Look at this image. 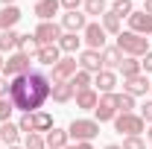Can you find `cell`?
I'll return each mask as SVG.
<instances>
[{
  "instance_id": "cell-1",
  "label": "cell",
  "mask_w": 152,
  "mask_h": 149,
  "mask_svg": "<svg viewBox=\"0 0 152 149\" xmlns=\"http://www.w3.org/2000/svg\"><path fill=\"white\" fill-rule=\"evenodd\" d=\"M50 91H53V82H50V76L41 73V70H29L23 76L9 79V99L23 114L41 111V105L50 99Z\"/></svg>"
},
{
  "instance_id": "cell-2",
  "label": "cell",
  "mask_w": 152,
  "mask_h": 149,
  "mask_svg": "<svg viewBox=\"0 0 152 149\" xmlns=\"http://www.w3.org/2000/svg\"><path fill=\"white\" fill-rule=\"evenodd\" d=\"M117 50L123 56H132V58H143L149 53V38L146 35H137V32H120L117 35Z\"/></svg>"
},
{
  "instance_id": "cell-3",
  "label": "cell",
  "mask_w": 152,
  "mask_h": 149,
  "mask_svg": "<svg viewBox=\"0 0 152 149\" xmlns=\"http://www.w3.org/2000/svg\"><path fill=\"white\" fill-rule=\"evenodd\" d=\"M67 134L73 137L76 143H91L96 134H99V123L96 120H85V117H76L73 123L67 126Z\"/></svg>"
},
{
  "instance_id": "cell-4",
  "label": "cell",
  "mask_w": 152,
  "mask_h": 149,
  "mask_svg": "<svg viewBox=\"0 0 152 149\" xmlns=\"http://www.w3.org/2000/svg\"><path fill=\"white\" fill-rule=\"evenodd\" d=\"M32 35H35L38 47H53V44H58V38L64 35V29H61V23H56V20H41Z\"/></svg>"
},
{
  "instance_id": "cell-5",
  "label": "cell",
  "mask_w": 152,
  "mask_h": 149,
  "mask_svg": "<svg viewBox=\"0 0 152 149\" xmlns=\"http://www.w3.org/2000/svg\"><path fill=\"white\" fill-rule=\"evenodd\" d=\"M146 129V123H143V117L140 114H117L114 117V131H120V134H126V137H134V134H140V131Z\"/></svg>"
},
{
  "instance_id": "cell-6",
  "label": "cell",
  "mask_w": 152,
  "mask_h": 149,
  "mask_svg": "<svg viewBox=\"0 0 152 149\" xmlns=\"http://www.w3.org/2000/svg\"><path fill=\"white\" fill-rule=\"evenodd\" d=\"M79 70V61H76V56H61L50 67V82L56 85V82H70L73 79V73Z\"/></svg>"
},
{
  "instance_id": "cell-7",
  "label": "cell",
  "mask_w": 152,
  "mask_h": 149,
  "mask_svg": "<svg viewBox=\"0 0 152 149\" xmlns=\"http://www.w3.org/2000/svg\"><path fill=\"white\" fill-rule=\"evenodd\" d=\"M32 70V61H29V56L26 53H12V56L3 61V76L6 79H15V76H23V73H29Z\"/></svg>"
},
{
  "instance_id": "cell-8",
  "label": "cell",
  "mask_w": 152,
  "mask_h": 149,
  "mask_svg": "<svg viewBox=\"0 0 152 149\" xmlns=\"http://www.w3.org/2000/svg\"><path fill=\"white\" fill-rule=\"evenodd\" d=\"M117 93H99V102L94 108V120L96 123H114L117 117Z\"/></svg>"
},
{
  "instance_id": "cell-9",
  "label": "cell",
  "mask_w": 152,
  "mask_h": 149,
  "mask_svg": "<svg viewBox=\"0 0 152 149\" xmlns=\"http://www.w3.org/2000/svg\"><path fill=\"white\" fill-rule=\"evenodd\" d=\"M105 29H102V23H91L88 20V26H85V32H82V41L88 44V50H96V53H102L105 50Z\"/></svg>"
},
{
  "instance_id": "cell-10",
  "label": "cell",
  "mask_w": 152,
  "mask_h": 149,
  "mask_svg": "<svg viewBox=\"0 0 152 149\" xmlns=\"http://www.w3.org/2000/svg\"><path fill=\"white\" fill-rule=\"evenodd\" d=\"M126 20H129V32H137V35H152V15H146L143 9H134Z\"/></svg>"
},
{
  "instance_id": "cell-11",
  "label": "cell",
  "mask_w": 152,
  "mask_h": 149,
  "mask_svg": "<svg viewBox=\"0 0 152 149\" xmlns=\"http://www.w3.org/2000/svg\"><path fill=\"white\" fill-rule=\"evenodd\" d=\"M123 93H129V96H146L149 93V79H146V73L123 79Z\"/></svg>"
},
{
  "instance_id": "cell-12",
  "label": "cell",
  "mask_w": 152,
  "mask_h": 149,
  "mask_svg": "<svg viewBox=\"0 0 152 149\" xmlns=\"http://www.w3.org/2000/svg\"><path fill=\"white\" fill-rule=\"evenodd\" d=\"M117 88V73L114 70H99L94 76V91L96 93H114Z\"/></svg>"
},
{
  "instance_id": "cell-13",
  "label": "cell",
  "mask_w": 152,
  "mask_h": 149,
  "mask_svg": "<svg viewBox=\"0 0 152 149\" xmlns=\"http://www.w3.org/2000/svg\"><path fill=\"white\" fill-rule=\"evenodd\" d=\"M85 26H88V15H82V12L61 15V29L64 32H85Z\"/></svg>"
},
{
  "instance_id": "cell-14",
  "label": "cell",
  "mask_w": 152,
  "mask_h": 149,
  "mask_svg": "<svg viewBox=\"0 0 152 149\" xmlns=\"http://www.w3.org/2000/svg\"><path fill=\"white\" fill-rule=\"evenodd\" d=\"M79 70H88V73H99L102 70V58H99V53L96 50H82L79 53Z\"/></svg>"
},
{
  "instance_id": "cell-15",
  "label": "cell",
  "mask_w": 152,
  "mask_h": 149,
  "mask_svg": "<svg viewBox=\"0 0 152 149\" xmlns=\"http://www.w3.org/2000/svg\"><path fill=\"white\" fill-rule=\"evenodd\" d=\"M67 140H70L67 129H58V126H53V129L44 134V143H47V149H64V146H67Z\"/></svg>"
},
{
  "instance_id": "cell-16",
  "label": "cell",
  "mask_w": 152,
  "mask_h": 149,
  "mask_svg": "<svg viewBox=\"0 0 152 149\" xmlns=\"http://www.w3.org/2000/svg\"><path fill=\"white\" fill-rule=\"evenodd\" d=\"M23 18L20 15L18 6H0V32H6V29H15V23Z\"/></svg>"
},
{
  "instance_id": "cell-17",
  "label": "cell",
  "mask_w": 152,
  "mask_h": 149,
  "mask_svg": "<svg viewBox=\"0 0 152 149\" xmlns=\"http://www.w3.org/2000/svg\"><path fill=\"white\" fill-rule=\"evenodd\" d=\"M99 58H102V70H117L126 56H123V53L117 50V44H114V47H105V50L99 53Z\"/></svg>"
},
{
  "instance_id": "cell-18",
  "label": "cell",
  "mask_w": 152,
  "mask_h": 149,
  "mask_svg": "<svg viewBox=\"0 0 152 149\" xmlns=\"http://www.w3.org/2000/svg\"><path fill=\"white\" fill-rule=\"evenodd\" d=\"M73 96H76V91H73V85H70V82H56V85H53V91H50V99L58 102V105L70 102Z\"/></svg>"
},
{
  "instance_id": "cell-19",
  "label": "cell",
  "mask_w": 152,
  "mask_h": 149,
  "mask_svg": "<svg viewBox=\"0 0 152 149\" xmlns=\"http://www.w3.org/2000/svg\"><path fill=\"white\" fill-rule=\"evenodd\" d=\"M76 108H82V111H94L96 102H99V93L94 88H88V91H76Z\"/></svg>"
},
{
  "instance_id": "cell-20",
  "label": "cell",
  "mask_w": 152,
  "mask_h": 149,
  "mask_svg": "<svg viewBox=\"0 0 152 149\" xmlns=\"http://www.w3.org/2000/svg\"><path fill=\"white\" fill-rule=\"evenodd\" d=\"M61 3L58 0H38L35 3V18L38 20H53V15H58Z\"/></svg>"
},
{
  "instance_id": "cell-21",
  "label": "cell",
  "mask_w": 152,
  "mask_h": 149,
  "mask_svg": "<svg viewBox=\"0 0 152 149\" xmlns=\"http://www.w3.org/2000/svg\"><path fill=\"white\" fill-rule=\"evenodd\" d=\"M58 58H61L58 44H53V47H38V53H35V61H38V64H44V67H53Z\"/></svg>"
},
{
  "instance_id": "cell-22",
  "label": "cell",
  "mask_w": 152,
  "mask_h": 149,
  "mask_svg": "<svg viewBox=\"0 0 152 149\" xmlns=\"http://www.w3.org/2000/svg\"><path fill=\"white\" fill-rule=\"evenodd\" d=\"M0 140H3L6 146H18V140H20V129H18V123H12V120L0 123Z\"/></svg>"
},
{
  "instance_id": "cell-23",
  "label": "cell",
  "mask_w": 152,
  "mask_h": 149,
  "mask_svg": "<svg viewBox=\"0 0 152 149\" xmlns=\"http://www.w3.org/2000/svg\"><path fill=\"white\" fill-rule=\"evenodd\" d=\"M53 129V114L50 111H35L32 114V131H38V134H47V131Z\"/></svg>"
},
{
  "instance_id": "cell-24",
  "label": "cell",
  "mask_w": 152,
  "mask_h": 149,
  "mask_svg": "<svg viewBox=\"0 0 152 149\" xmlns=\"http://www.w3.org/2000/svg\"><path fill=\"white\" fill-rule=\"evenodd\" d=\"M79 47H82V38L76 35V32H64V35L58 38V50H61V53H67V56L76 53Z\"/></svg>"
},
{
  "instance_id": "cell-25",
  "label": "cell",
  "mask_w": 152,
  "mask_h": 149,
  "mask_svg": "<svg viewBox=\"0 0 152 149\" xmlns=\"http://www.w3.org/2000/svg\"><path fill=\"white\" fill-rule=\"evenodd\" d=\"M99 23H102V29H105L108 35H120V32H123V20L117 18L114 12H105V15L99 18Z\"/></svg>"
},
{
  "instance_id": "cell-26",
  "label": "cell",
  "mask_w": 152,
  "mask_h": 149,
  "mask_svg": "<svg viewBox=\"0 0 152 149\" xmlns=\"http://www.w3.org/2000/svg\"><path fill=\"white\" fill-rule=\"evenodd\" d=\"M70 85H73V91H88V88H94V73H88V70H76L73 79H70Z\"/></svg>"
},
{
  "instance_id": "cell-27",
  "label": "cell",
  "mask_w": 152,
  "mask_h": 149,
  "mask_svg": "<svg viewBox=\"0 0 152 149\" xmlns=\"http://www.w3.org/2000/svg\"><path fill=\"white\" fill-rule=\"evenodd\" d=\"M18 53H26V56H35L38 53V41L35 35H29V32H23V35H18V47H15Z\"/></svg>"
},
{
  "instance_id": "cell-28",
  "label": "cell",
  "mask_w": 152,
  "mask_h": 149,
  "mask_svg": "<svg viewBox=\"0 0 152 149\" xmlns=\"http://www.w3.org/2000/svg\"><path fill=\"white\" fill-rule=\"evenodd\" d=\"M117 70L123 73V79H132V76L143 73V70H140V58H132V56H126V58H123V64H120Z\"/></svg>"
},
{
  "instance_id": "cell-29",
  "label": "cell",
  "mask_w": 152,
  "mask_h": 149,
  "mask_svg": "<svg viewBox=\"0 0 152 149\" xmlns=\"http://www.w3.org/2000/svg\"><path fill=\"white\" fill-rule=\"evenodd\" d=\"M82 9H85V15H96V18H102V15L108 12V0H85Z\"/></svg>"
},
{
  "instance_id": "cell-30",
  "label": "cell",
  "mask_w": 152,
  "mask_h": 149,
  "mask_svg": "<svg viewBox=\"0 0 152 149\" xmlns=\"http://www.w3.org/2000/svg\"><path fill=\"white\" fill-rule=\"evenodd\" d=\"M108 12H114L117 18L123 20V18H129V15H132V12H134V3H132V0H114V3H111V9H108Z\"/></svg>"
},
{
  "instance_id": "cell-31",
  "label": "cell",
  "mask_w": 152,
  "mask_h": 149,
  "mask_svg": "<svg viewBox=\"0 0 152 149\" xmlns=\"http://www.w3.org/2000/svg\"><path fill=\"white\" fill-rule=\"evenodd\" d=\"M18 47V32L15 29H6V32H0V53H6V50H15Z\"/></svg>"
},
{
  "instance_id": "cell-32",
  "label": "cell",
  "mask_w": 152,
  "mask_h": 149,
  "mask_svg": "<svg viewBox=\"0 0 152 149\" xmlns=\"http://www.w3.org/2000/svg\"><path fill=\"white\" fill-rule=\"evenodd\" d=\"M23 149H47V143H44V134L29 131V134L23 137Z\"/></svg>"
},
{
  "instance_id": "cell-33",
  "label": "cell",
  "mask_w": 152,
  "mask_h": 149,
  "mask_svg": "<svg viewBox=\"0 0 152 149\" xmlns=\"http://www.w3.org/2000/svg\"><path fill=\"white\" fill-rule=\"evenodd\" d=\"M117 111H120V114H132L134 111V96H129V93H117Z\"/></svg>"
},
{
  "instance_id": "cell-34",
  "label": "cell",
  "mask_w": 152,
  "mask_h": 149,
  "mask_svg": "<svg viewBox=\"0 0 152 149\" xmlns=\"http://www.w3.org/2000/svg\"><path fill=\"white\" fill-rule=\"evenodd\" d=\"M12 111H15L12 99H9V96H0V123H6V120L12 117Z\"/></svg>"
},
{
  "instance_id": "cell-35",
  "label": "cell",
  "mask_w": 152,
  "mask_h": 149,
  "mask_svg": "<svg viewBox=\"0 0 152 149\" xmlns=\"http://www.w3.org/2000/svg\"><path fill=\"white\" fill-rule=\"evenodd\" d=\"M123 149H146V140H143L140 134H134V137H123Z\"/></svg>"
},
{
  "instance_id": "cell-36",
  "label": "cell",
  "mask_w": 152,
  "mask_h": 149,
  "mask_svg": "<svg viewBox=\"0 0 152 149\" xmlns=\"http://www.w3.org/2000/svg\"><path fill=\"white\" fill-rule=\"evenodd\" d=\"M18 129H20V131H26V134L32 131V114H20V120H18Z\"/></svg>"
},
{
  "instance_id": "cell-37",
  "label": "cell",
  "mask_w": 152,
  "mask_h": 149,
  "mask_svg": "<svg viewBox=\"0 0 152 149\" xmlns=\"http://www.w3.org/2000/svg\"><path fill=\"white\" fill-rule=\"evenodd\" d=\"M140 117H143V123L152 126V99H146V102L140 105Z\"/></svg>"
},
{
  "instance_id": "cell-38",
  "label": "cell",
  "mask_w": 152,
  "mask_h": 149,
  "mask_svg": "<svg viewBox=\"0 0 152 149\" xmlns=\"http://www.w3.org/2000/svg\"><path fill=\"white\" fill-rule=\"evenodd\" d=\"M61 3V9H67V12H79V6L85 3V0H58Z\"/></svg>"
},
{
  "instance_id": "cell-39",
  "label": "cell",
  "mask_w": 152,
  "mask_h": 149,
  "mask_svg": "<svg viewBox=\"0 0 152 149\" xmlns=\"http://www.w3.org/2000/svg\"><path fill=\"white\" fill-rule=\"evenodd\" d=\"M140 70H143V73H152V50L140 58Z\"/></svg>"
},
{
  "instance_id": "cell-40",
  "label": "cell",
  "mask_w": 152,
  "mask_h": 149,
  "mask_svg": "<svg viewBox=\"0 0 152 149\" xmlns=\"http://www.w3.org/2000/svg\"><path fill=\"white\" fill-rule=\"evenodd\" d=\"M0 96H9V79L0 73Z\"/></svg>"
},
{
  "instance_id": "cell-41",
  "label": "cell",
  "mask_w": 152,
  "mask_h": 149,
  "mask_svg": "<svg viewBox=\"0 0 152 149\" xmlns=\"http://www.w3.org/2000/svg\"><path fill=\"white\" fill-rule=\"evenodd\" d=\"M64 149H94V146H91V143H73V146L67 143V146H64Z\"/></svg>"
},
{
  "instance_id": "cell-42",
  "label": "cell",
  "mask_w": 152,
  "mask_h": 149,
  "mask_svg": "<svg viewBox=\"0 0 152 149\" xmlns=\"http://www.w3.org/2000/svg\"><path fill=\"white\" fill-rule=\"evenodd\" d=\"M143 12H146V15H152V0H143Z\"/></svg>"
},
{
  "instance_id": "cell-43",
  "label": "cell",
  "mask_w": 152,
  "mask_h": 149,
  "mask_svg": "<svg viewBox=\"0 0 152 149\" xmlns=\"http://www.w3.org/2000/svg\"><path fill=\"white\" fill-rule=\"evenodd\" d=\"M0 6H15V0H0Z\"/></svg>"
},
{
  "instance_id": "cell-44",
  "label": "cell",
  "mask_w": 152,
  "mask_h": 149,
  "mask_svg": "<svg viewBox=\"0 0 152 149\" xmlns=\"http://www.w3.org/2000/svg\"><path fill=\"white\" fill-rule=\"evenodd\" d=\"M105 149H123V146H120V143H108Z\"/></svg>"
},
{
  "instance_id": "cell-45",
  "label": "cell",
  "mask_w": 152,
  "mask_h": 149,
  "mask_svg": "<svg viewBox=\"0 0 152 149\" xmlns=\"http://www.w3.org/2000/svg\"><path fill=\"white\" fill-rule=\"evenodd\" d=\"M146 137H149V146H152V126L146 129Z\"/></svg>"
},
{
  "instance_id": "cell-46",
  "label": "cell",
  "mask_w": 152,
  "mask_h": 149,
  "mask_svg": "<svg viewBox=\"0 0 152 149\" xmlns=\"http://www.w3.org/2000/svg\"><path fill=\"white\" fill-rule=\"evenodd\" d=\"M0 73H3V56H0Z\"/></svg>"
},
{
  "instance_id": "cell-47",
  "label": "cell",
  "mask_w": 152,
  "mask_h": 149,
  "mask_svg": "<svg viewBox=\"0 0 152 149\" xmlns=\"http://www.w3.org/2000/svg\"><path fill=\"white\" fill-rule=\"evenodd\" d=\"M6 149H23V146H6Z\"/></svg>"
},
{
  "instance_id": "cell-48",
  "label": "cell",
  "mask_w": 152,
  "mask_h": 149,
  "mask_svg": "<svg viewBox=\"0 0 152 149\" xmlns=\"http://www.w3.org/2000/svg\"><path fill=\"white\" fill-rule=\"evenodd\" d=\"M149 93H152V82H149Z\"/></svg>"
},
{
  "instance_id": "cell-49",
  "label": "cell",
  "mask_w": 152,
  "mask_h": 149,
  "mask_svg": "<svg viewBox=\"0 0 152 149\" xmlns=\"http://www.w3.org/2000/svg\"><path fill=\"white\" fill-rule=\"evenodd\" d=\"M35 3H38V0H35Z\"/></svg>"
}]
</instances>
